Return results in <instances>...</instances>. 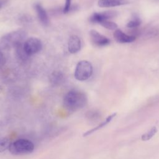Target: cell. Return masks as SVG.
<instances>
[{
  "mask_svg": "<svg viewBox=\"0 0 159 159\" xmlns=\"http://www.w3.org/2000/svg\"><path fill=\"white\" fill-rule=\"evenodd\" d=\"M42 48L41 40L36 37L27 39L23 43V48L28 57L32 56L39 52Z\"/></svg>",
  "mask_w": 159,
  "mask_h": 159,
  "instance_id": "obj_5",
  "label": "cell"
},
{
  "mask_svg": "<svg viewBox=\"0 0 159 159\" xmlns=\"http://www.w3.org/2000/svg\"><path fill=\"white\" fill-rule=\"evenodd\" d=\"M35 148L34 143L27 139H18L11 142L9 151L14 155H25L31 153Z\"/></svg>",
  "mask_w": 159,
  "mask_h": 159,
  "instance_id": "obj_3",
  "label": "cell"
},
{
  "mask_svg": "<svg viewBox=\"0 0 159 159\" xmlns=\"http://www.w3.org/2000/svg\"><path fill=\"white\" fill-rule=\"evenodd\" d=\"M142 23V21L140 20V19L139 17L137 16H134V17L133 19H132L130 20H129L126 26L128 28L130 29H133V28H135L139 27Z\"/></svg>",
  "mask_w": 159,
  "mask_h": 159,
  "instance_id": "obj_17",
  "label": "cell"
},
{
  "mask_svg": "<svg viewBox=\"0 0 159 159\" xmlns=\"http://www.w3.org/2000/svg\"><path fill=\"white\" fill-rule=\"evenodd\" d=\"M99 24L102 25L103 27H104L105 29H107L110 30H116V29H117V27H118L117 24H116L114 22L110 21L109 20H104L101 22Z\"/></svg>",
  "mask_w": 159,
  "mask_h": 159,
  "instance_id": "obj_15",
  "label": "cell"
},
{
  "mask_svg": "<svg viewBox=\"0 0 159 159\" xmlns=\"http://www.w3.org/2000/svg\"><path fill=\"white\" fill-rule=\"evenodd\" d=\"M89 37L92 43L97 47H104L108 45L111 42L107 37L94 29L89 31Z\"/></svg>",
  "mask_w": 159,
  "mask_h": 159,
  "instance_id": "obj_7",
  "label": "cell"
},
{
  "mask_svg": "<svg viewBox=\"0 0 159 159\" xmlns=\"http://www.w3.org/2000/svg\"><path fill=\"white\" fill-rule=\"evenodd\" d=\"M127 0H99L98 5L101 7H111L129 4Z\"/></svg>",
  "mask_w": 159,
  "mask_h": 159,
  "instance_id": "obj_11",
  "label": "cell"
},
{
  "mask_svg": "<svg viewBox=\"0 0 159 159\" xmlns=\"http://www.w3.org/2000/svg\"><path fill=\"white\" fill-rule=\"evenodd\" d=\"M116 114H117V113L115 112V113H113V114L109 115L103 122H101L99 124H98V125L97 126H96L95 127H94V128H93V129L89 130L88 131L86 132L85 133H84L83 137H86V136H88V135H91V134H92L93 133H94V132L98 130L99 129H100L104 127V126H106V125H107V124L113 119V118L116 116Z\"/></svg>",
  "mask_w": 159,
  "mask_h": 159,
  "instance_id": "obj_12",
  "label": "cell"
},
{
  "mask_svg": "<svg viewBox=\"0 0 159 159\" xmlns=\"http://www.w3.org/2000/svg\"><path fill=\"white\" fill-rule=\"evenodd\" d=\"M93 74V66L87 60L80 61L75 68V78L80 81L88 80Z\"/></svg>",
  "mask_w": 159,
  "mask_h": 159,
  "instance_id": "obj_4",
  "label": "cell"
},
{
  "mask_svg": "<svg viewBox=\"0 0 159 159\" xmlns=\"http://www.w3.org/2000/svg\"><path fill=\"white\" fill-rule=\"evenodd\" d=\"M157 128L155 126L152 127L149 130H148L146 133L143 134L142 135V137H141L142 140L147 141V140H150L155 135V134L157 133Z\"/></svg>",
  "mask_w": 159,
  "mask_h": 159,
  "instance_id": "obj_14",
  "label": "cell"
},
{
  "mask_svg": "<svg viewBox=\"0 0 159 159\" xmlns=\"http://www.w3.org/2000/svg\"><path fill=\"white\" fill-rule=\"evenodd\" d=\"M4 62V57L3 53H2V52L0 50V66H1L3 64V63Z\"/></svg>",
  "mask_w": 159,
  "mask_h": 159,
  "instance_id": "obj_20",
  "label": "cell"
},
{
  "mask_svg": "<svg viewBox=\"0 0 159 159\" xmlns=\"http://www.w3.org/2000/svg\"><path fill=\"white\" fill-rule=\"evenodd\" d=\"M71 0H65V6L63 9V12L64 14L68 13L71 10Z\"/></svg>",
  "mask_w": 159,
  "mask_h": 159,
  "instance_id": "obj_19",
  "label": "cell"
},
{
  "mask_svg": "<svg viewBox=\"0 0 159 159\" xmlns=\"http://www.w3.org/2000/svg\"><path fill=\"white\" fill-rule=\"evenodd\" d=\"M63 74L59 71H56L52 73V76H50V81L53 84H58L63 81Z\"/></svg>",
  "mask_w": 159,
  "mask_h": 159,
  "instance_id": "obj_16",
  "label": "cell"
},
{
  "mask_svg": "<svg viewBox=\"0 0 159 159\" xmlns=\"http://www.w3.org/2000/svg\"><path fill=\"white\" fill-rule=\"evenodd\" d=\"M117 13L114 11H106L100 12H94L89 17V21L93 24H100L104 20H109L115 17Z\"/></svg>",
  "mask_w": 159,
  "mask_h": 159,
  "instance_id": "obj_6",
  "label": "cell"
},
{
  "mask_svg": "<svg viewBox=\"0 0 159 159\" xmlns=\"http://www.w3.org/2000/svg\"><path fill=\"white\" fill-rule=\"evenodd\" d=\"M11 143V139L8 137H3L0 139V153L8 150Z\"/></svg>",
  "mask_w": 159,
  "mask_h": 159,
  "instance_id": "obj_13",
  "label": "cell"
},
{
  "mask_svg": "<svg viewBox=\"0 0 159 159\" xmlns=\"http://www.w3.org/2000/svg\"><path fill=\"white\" fill-rule=\"evenodd\" d=\"M81 47V42L80 37L76 35L70 37L68 41V50L70 53L75 54L78 53Z\"/></svg>",
  "mask_w": 159,
  "mask_h": 159,
  "instance_id": "obj_9",
  "label": "cell"
},
{
  "mask_svg": "<svg viewBox=\"0 0 159 159\" xmlns=\"http://www.w3.org/2000/svg\"><path fill=\"white\" fill-rule=\"evenodd\" d=\"M27 36V32L22 29H18L2 37L0 40V47L2 49L16 48L24 43Z\"/></svg>",
  "mask_w": 159,
  "mask_h": 159,
  "instance_id": "obj_2",
  "label": "cell"
},
{
  "mask_svg": "<svg viewBox=\"0 0 159 159\" xmlns=\"http://www.w3.org/2000/svg\"><path fill=\"white\" fill-rule=\"evenodd\" d=\"M87 101L88 98L84 93L77 89H71L65 95L63 104L66 110L73 112L83 108Z\"/></svg>",
  "mask_w": 159,
  "mask_h": 159,
  "instance_id": "obj_1",
  "label": "cell"
},
{
  "mask_svg": "<svg viewBox=\"0 0 159 159\" xmlns=\"http://www.w3.org/2000/svg\"><path fill=\"white\" fill-rule=\"evenodd\" d=\"M88 117L91 120L98 119L100 117V114L96 111H90L88 112Z\"/></svg>",
  "mask_w": 159,
  "mask_h": 159,
  "instance_id": "obj_18",
  "label": "cell"
},
{
  "mask_svg": "<svg viewBox=\"0 0 159 159\" xmlns=\"http://www.w3.org/2000/svg\"><path fill=\"white\" fill-rule=\"evenodd\" d=\"M34 9L35 10L39 21L43 25L47 26L49 24L50 20L46 10L42 6V4L39 2H37L34 4Z\"/></svg>",
  "mask_w": 159,
  "mask_h": 159,
  "instance_id": "obj_8",
  "label": "cell"
},
{
  "mask_svg": "<svg viewBox=\"0 0 159 159\" xmlns=\"http://www.w3.org/2000/svg\"><path fill=\"white\" fill-rule=\"evenodd\" d=\"M113 35L115 40L120 43H131L136 39V37L134 35H127L119 29H117L114 31Z\"/></svg>",
  "mask_w": 159,
  "mask_h": 159,
  "instance_id": "obj_10",
  "label": "cell"
},
{
  "mask_svg": "<svg viewBox=\"0 0 159 159\" xmlns=\"http://www.w3.org/2000/svg\"><path fill=\"white\" fill-rule=\"evenodd\" d=\"M8 0H0V9L2 8L7 3Z\"/></svg>",
  "mask_w": 159,
  "mask_h": 159,
  "instance_id": "obj_21",
  "label": "cell"
}]
</instances>
